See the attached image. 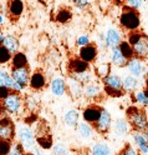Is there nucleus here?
<instances>
[{"instance_id": "14", "label": "nucleus", "mask_w": 148, "mask_h": 155, "mask_svg": "<svg viewBox=\"0 0 148 155\" xmlns=\"http://www.w3.org/2000/svg\"><path fill=\"white\" fill-rule=\"evenodd\" d=\"M127 66H128V70L131 71V74L137 78H140L143 75V71H144V65L142 63V60L137 59V58H132L127 61Z\"/></svg>"}, {"instance_id": "20", "label": "nucleus", "mask_w": 148, "mask_h": 155, "mask_svg": "<svg viewBox=\"0 0 148 155\" xmlns=\"http://www.w3.org/2000/svg\"><path fill=\"white\" fill-rule=\"evenodd\" d=\"M11 65L13 69H20V68L27 66V58L24 53H16L11 56Z\"/></svg>"}, {"instance_id": "6", "label": "nucleus", "mask_w": 148, "mask_h": 155, "mask_svg": "<svg viewBox=\"0 0 148 155\" xmlns=\"http://www.w3.org/2000/svg\"><path fill=\"white\" fill-rule=\"evenodd\" d=\"M112 125V119H111V114L108 113L106 109H102L101 111V115L100 118H98V120L93 124L95 129L100 133V134H106L108 130H110Z\"/></svg>"}, {"instance_id": "42", "label": "nucleus", "mask_w": 148, "mask_h": 155, "mask_svg": "<svg viewBox=\"0 0 148 155\" xmlns=\"http://www.w3.org/2000/svg\"><path fill=\"white\" fill-rule=\"evenodd\" d=\"M68 151L65 147H62V145H56V147L54 148V155H67Z\"/></svg>"}, {"instance_id": "47", "label": "nucleus", "mask_w": 148, "mask_h": 155, "mask_svg": "<svg viewBox=\"0 0 148 155\" xmlns=\"http://www.w3.org/2000/svg\"><path fill=\"white\" fill-rule=\"evenodd\" d=\"M3 113H4V108H3V104H2V101H0V116L3 115Z\"/></svg>"}, {"instance_id": "37", "label": "nucleus", "mask_w": 148, "mask_h": 155, "mask_svg": "<svg viewBox=\"0 0 148 155\" xmlns=\"http://www.w3.org/2000/svg\"><path fill=\"white\" fill-rule=\"evenodd\" d=\"M105 93L111 96V98H120V96L124 95L123 90H118V89H113V88H108V86H105Z\"/></svg>"}, {"instance_id": "23", "label": "nucleus", "mask_w": 148, "mask_h": 155, "mask_svg": "<svg viewBox=\"0 0 148 155\" xmlns=\"http://www.w3.org/2000/svg\"><path fill=\"white\" fill-rule=\"evenodd\" d=\"M68 89H70V93L71 95L74 96L75 99L80 98V96L82 95V89H83V85H81L78 81H76L75 79H72V78H70L68 79Z\"/></svg>"}, {"instance_id": "35", "label": "nucleus", "mask_w": 148, "mask_h": 155, "mask_svg": "<svg viewBox=\"0 0 148 155\" xmlns=\"http://www.w3.org/2000/svg\"><path fill=\"white\" fill-rule=\"evenodd\" d=\"M11 56L13 55L9 53L3 45L0 46V64H5L8 61H10L11 60Z\"/></svg>"}, {"instance_id": "8", "label": "nucleus", "mask_w": 148, "mask_h": 155, "mask_svg": "<svg viewBox=\"0 0 148 155\" xmlns=\"http://www.w3.org/2000/svg\"><path fill=\"white\" fill-rule=\"evenodd\" d=\"M67 69H68L70 75H75V74H80V73H83V71H88V69H90V64L81 60L80 58H72V59L68 61Z\"/></svg>"}, {"instance_id": "32", "label": "nucleus", "mask_w": 148, "mask_h": 155, "mask_svg": "<svg viewBox=\"0 0 148 155\" xmlns=\"http://www.w3.org/2000/svg\"><path fill=\"white\" fill-rule=\"evenodd\" d=\"M78 134H80V137L82 138H90L92 135V128L90 124L87 123H82L78 125Z\"/></svg>"}, {"instance_id": "11", "label": "nucleus", "mask_w": 148, "mask_h": 155, "mask_svg": "<svg viewBox=\"0 0 148 155\" xmlns=\"http://www.w3.org/2000/svg\"><path fill=\"white\" fill-rule=\"evenodd\" d=\"M97 56V46L95 44H87L81 48L80 50V59L86 63H92Z\"/></svg>"}, {"instance_id": "17", "label": "nucleus", "mask_w": 148, "mask_h": 155, "mask_svg": "<svg viewBox=\"0 0 148 155\" xmlns=\"http://www.w3.org/2000/svg\"><path fill=\"white\" fill-rule=\"evenodd\" d=\"M133 140L136 143V145L138 147V149L141 150L142 154H147L148 153V148H147V135L146 133H133Z\"/></svg>"}, {"instance_id": "36", "label": "nucleus", "mask_w": 148, "mask_h": 155, "mask_svg": "<svg viewBox=\"0 0 148 155\" xmlns=\"http://www.w3.org/2000/svg\"><path fill=\"white\" fill-rule=\"evenodd\" d=\"M11 141L5 140V139H0V155H8L9 150L11 148Z\"/></svg>"}, {"instance_id": "19", "label": "nucleus", "mask_w": 148, "mask_h": 155, "mask_svg": "<svg viewBox=\"0 0 148 155\" xmlns=\"http://www.w3.org/2000/svg\"><path fill=\"white\" fill-rule=\"evenodd\" d=\"M71 18H72V12H71V9L67 8V6L60 8L56 13V21L61 23V24L68 23L71 20Z\"/></svg>"}, {"instance_id": "1", "label": "nucleus", "mask_w": 148, "mask_h": 155, "mask_svg": "<svg viewBox=\"0 0 148 155\" xmlns=\"http://www.w3.org/2000/svg\"><path fill=\"white\" fill-rule=\"evenodd\" d=\"M127 123L130 127L137 133H146L147 131V115L144 110L137 108V106H130L127 110Z\"/></svg>"}, {"instance_id": "5", "label": "nucleus", "mask_w": 148, "mask_h": 155, "mask_svg": "<svg viewBox=\"0 0 148 155\" xmlns=\"http://www.w3.org/2000/svg\"><path fill=\"white\" fill-rule=\"evenodd\" d=\"M17 137L19 140H20V144L23 145L24 149L27 150H31L35 147V137H34V133L29 129L25 125H21L19 127V131H17Z\"/></svg>"}, {"instance_id": "16", "label": "nucleus", "mask_w": 148, "mask_h": 155, "mask_svg": "<svg viewBox=\"0 0 148 155\" xmlns=\"http://www.w3.org/2000/svg\"><path fill=\"white\" fill-rule=\"evenodd\" d=\"M3 46H4L5 49H6L9 53H10L11 55L19 53V40H17L15 36H13V35H6V36H4Z\"/></svg>"}, {"instance_id": "15", "label": "nucleus", "mask_w": 148, "mask_h": 155, "mask_svg": "<svg viewBox=\"0 0 148 155\" xmlns=\"http://www.w3.org/2000/svg\"><path fill=\"white\" fill-rule=\"evenodd\" d=\"M101 93H102L101 86L96 83H88V84L83 85L82 94L88 99H97L98 96L101 95Z\"/></svg>"}, {"instance_id": "31", "label": "nucleus", "mask_w": 148, "mask_h": 155, "mask_svg": "<svg viewBox=\"0 0 148 155\" xmlns=\"http://www.w3.org/2000/svg\"><path fill=\"white\" fill-rule=\"evenodd\" d=\"M143 36H146V34L142 33V31H138V30L131 31L130 34H128V41H127V43L130 44L131 46H133L134 44H137L138 41H140Z\"/></svg>"}, {"instance_id": "4", "label": "nucleus", "mask_w": 148, "mask_h": 155, "mask_svg": "<svg viewBox=\"0 0 148 155\" xmlns=\"http://www.w3.org/2000/svg\"><path fill=\"white\" fill-rule=\"evenodd\" d=\"M15 138V125L13 120L8 116L0 118V139L13 141Z\"/></svg>"}, {"instance_id": "30", "label": "nucleus", "mask_w": 148, "mask_h": 155, "mask_svg": "<svg viewBox=\"0 0 148 155\" xmlns=\"http://www.w3.org/2000/svg\"><path fill=\"white\" fill-rule=\"evenodd\" d=\"M65 123L68 127H76L78 123V113L76 110H70L65 114Z\"/></svg>"}, {"instance_id": "26", "label": "nucleus", "mask_w": 148, "mask_h": 155, "mask_svg": "<svg viewBox=\"0 0 148 155\" xmlns=\"http://www.w3.org/2000/svg\"><path fill=\"white\" fill-rule=\"evenodd\" d=\"M92 155H111V149L105 143H97L92 147Z\"/></svg>"}, {"instance_id": "22", "label": "nucleus", "mask_w": 148, "mask_h": 155, "mask_svg": "<svg viewBox=\"0 0 148 155\" xmlns=\"http://www.w3.org/2000/svg\"><path fill=\"white\" fill-rule=\"evenodd\" d=\"M105 86H108V88H113V89H118L122 90V80L120 76L117 75H108L103 79Z\"/></svg>"}, {"instance_id": "13", "label": "nucleus", "mask_w": 148, "mask_h": 155, "mask_svg": "<svg viewBox=\"0 0 148 155\" xmlns=\"http://www.w3.org/2000/svg\"><path fill=\"white\" fill-rule=\"evenodd\" d=\"M24 10V4L23 2H19V0H14V2H9L8 4V12H9V16L13 21L17 20L20 15L23 14Z\"/></svg>"}, {"instance_id": "28", "label": "nucleus", "mask_w": 148, "mask_h": 155, "mask_svg": "<svg viewBox=\"0 0 148 155\" xmlns=\"http://www.w3.org/2000/svg\"><path fill=\"white\" fill-rule=\"evenodd\" d=\"M130 130V124L127 123V120L123 119H118L115 123V131L118 135H124L127 134V131Z\"/></svg>"}, {"instance_id": "25", "label": "nucleus", "mask_w": 148, "mask_h": 155, "mask_svg": "<svg viewBox=\"0 0 148 155\" xmlns=\"http://www.w3.org/2000/svg\"><path fill=\"white\" fill-rule=\"evenodd\" d=\"M118 50H120V53L122 54V56L124 58V59L128 61L130 59H132V58H134V54H133V49L132 46L128 44L127 41H121L120 45L117 46Z\"/></svg>"}, {"instance_id": "29", "label": "nucleus", "mask_w": 148, "mask_h": 155, "mask_svg": "<svg viewBox=\"0 0 148 155\" xmlns=\"http://www.w3.org/2000/svg\"><path fill=\"white\" fill-rule=\"evenodd\" d=\"M70 78L75 79L76 81H78L81 85H86L88 83H91L92 80V75L90 71H83V73H80V74H75V75H70Z\"/></svg>"}, {"instance_id": "49", "label": "nucleus", "mask_w": 148, "mask_h": 155, "mask_svg": "<svg viewBox=\"0 0 148 155\" xmlns=\"http://www.w3.org/2000/svg\"><path fill=\"white\" fill-rule=\"evenodd\" d=\"M24 155H33V154H31V153H25Z\"/></svg>"}, {"instance_id": "27", "label": "nucleus", "mask_w": 148, "mask_h": 155, "mask_svg": "<svg viewBox=\"0 0 148 155\" xmlns=\"http://www.w3.org/2000/svg\"><path fill=\"white\" fill-rule=\"evenodd\" d=\"M111 60L117 66H126L127 65V60L122 56V54L120 53V50H118V48H115V49H112Z\"/></svg>"}, {"instance_id": "48", "label": "nucleus", "mask_w": 148, "mask_h": 155, "mask_svg": "<svg viewBox=\"0 0 148 155\" xmlns=\"http://www.w3.org/2000/svg\"><path fill=\"white\" fill-rule=\"evenodd\" d=\"M3 40H4V35H3L2 33H0V46L3 45Z\"/></svg>"}, {"instance_id": "12", "label": "nucleus", "mask_w": 148, "mask_h": 155, "mask_svg": "<svg viewBox=\"0 0 148 155\" xmlns=\"http://www.w3.org/2000/svg\"><path fill=\"white\" fill-rule=\"evenodd\" d=\"M134 58L140 60H144L147 55H148V41H147V36H143L137 44L132 46Z\"/></svg>"}, {"instance_id": "2", "label": "nucleus", "mask_w": 148, "mask_h": 155, "mask_svg": "<svg viewBox=\"0 0 148 155\" xmlns=\"http://www.w3.org/2000/svg\"><path fill=\"white\" fill-rule=\"evenodd\" d=\"M120 24L124 30L134 31L140 28L141 19H140V13L136 9H132L130 6L124 5L122 9V13L120 16Z\"/></svg>"}, {"instance_id": "46", "label": "nucleus", "mask_w": 148, "mask_h": 155, "mask_svg": "<svg viewBox=\"0 0 148 155\" xmlns=\"http://www.w3.org/2000/svg\"><path fill=\"white\" fill-rule=\"evenodd\" d=\"M77 43L80 44V45H82V46H85V45H87V44H90V41H88V38H87V36H81V38L77 40Z\"/></svg>"}, {"instance_id": "18", "label": "nucleus", "mask_w": 148, "mask_h": 155, "mask_svg": "<svg viewBox=\"0 0 148 155\" xmlns=\"http://www.w3.org/2000/svg\"><path fill=\"white\" fill-rule=\"evenodd\" d=\"M120 43H121V36L116 30L111 29V30L107 31V34H106V45L108 48L115 49V48H117L118 45H120Z\"/></svg>"}, {"instance_id": "39", "label": "nucleus", "mask_w": 148, "mask_h": 155, "mask_svg": "<svg viewBox=\"0 0 148 155\" xmlns=\"http://www.w3.org/2000/svg\"><path fill=\"white\" fill-rule=\"evenodd\" d=\"M118 155H140V153H138L131 144H126L124 148L120 151V154Z\"/></svg>"}, {"instance_id": "3", "label": "nucleus", "mask_w": 148, "mask_h": 155, "mask_svg": "<svg viewBox=\"0 0 148 155\" xmlns=\"http://www.w3.org/2000/svg\"><path fill=\"white\" fill-rule=\"evenodd\" d=\"M2 104H3L4 111H6L9 114H17L23 106V99L19 93L11 91L8 98H5L2 101Z\"/></svg>"}, {"instance_id": "41", "label": "nucleus", "mask_w": 148, "mask_h": 155, "mask_svg": "<svg viewBox=\"0 0 148 155\" xmlns=\"http://www.w3.org/2000/svg\"><path fill=\"white\" fill-rule=\"evenodd\" d=\"M26 106H27V109L29 110H36L37 109V106H39V101L35 99V98H33V96H29V98L26 99Z\"/></svg>"}, {"instance_id": "40", "label": "nucleus", "mask_w": 148, "mask_h": 155, "mask_svg": "<svg viewBox=\"0 0 148 155\" xmlns=\"http://www.w3.org/2000/svg\"><path fill=\"white\" fill-rule=\"evenodd\" d=\"M37 143L41 145L43 148H45V149H49V148H51V138H47V135H45V137H39L37 138Z\"/></svg>"}, {"instance_id": "45", "label": "nucleus", "mask_w": 148, "mask_h": 155, "mask_svg": "<svg viewBox=\"0 0 148 155\" xmlns=\"http://www.w3.org/2000/svg\"><path fill=\"white\" fill-rule=\"evenodd\" d=\"M88 3H90V2H86V0H78V2H75V5H76L77 8L82 9V8L88 6Z\"/></svg>"}, {"instance_id": "9", "label": "nucleus", "mask_w": 148, "mask_h": 155, "mask_svg": "<svg viewBox=\"0 0 148 155\" xmlns=\"http://www.w3.org/2000/svg\"><path fill=\"white\" fill-rule=\"evenodd\" d=\"M29 86L33 90H41L46 86V78L44 75V73H41L40 70H36L33 75H30V80H29Z\"/></svg>"}, {"instance_id": "44", "label": "nucleus", "mask_w": 148, "mask_h": 155, "mask_svg": "<svg viewBox=\"0 0 148 155\" xmlns=\"http://www.w3.org/2000/svg\"><path fill=\"white\" fill-rule=\"evenodd\" d=\"M141 5H142V2H136V0H130V2H127V6L136 9V10H137V8H140Z\"/></svg>"}, {"instance_id": "34", "label": "nucleus", "mask_w": 148, "mask_h": 155, "mask_svg": "<svg viewBox=\"0 0 148 155\" xmlns=\"http://www.w3.org/2000/svg\"><path fill=\"white\" fill-rule=\"evenodd\" d=\"M133 100L136 103H141L143 105L147 104V94L146 91H133Z\"/></svg>"}, {"instance_id": "43", "label": "nucleus", "mask_w": 148, "mask_h": 155, "mask_svg": "<svg viewBox=\"0 0 148 155\" xmlns=\"http://www.w3.org/2000/svg\"><path fill=\"white\" fill-rule=\"evenodd\" d=\"M10 93H11V90L6 88V86H0V100H4L5 98H8Z\"/></svg>"}, {"instance_id": "10", "label": "nucleus", "mask_w": 148, "mask_h": 155, "mask_svg": "<svg viewBox=\"0 0 148 155\" xmlns=\"http://www.w3.org/2000/svg\"><path fill=\"white\" fill-rule=\"evenodd\" d=\"M102 108L97 105H90L83 110V119L87 121V124H95L101 115Z\"/></svg>"}, {"instance_id": "38", "label": "nucleus", "mask_w": 148, "mask_h": 155, "mask_svg": "<svg viewBox=\"0 0 148 155\" xmlns=\"http://www.w3.org/2000/svg\"><path fill=\"white\" fill-rule=\"evenodd\" d=\"M97 74L100 75L102 79L110 75V64H101L97 66Z\"/></svg>"}, {"instance_id": "24", "label": "nucleus", "mask_w": 148, "mask_h": 155, "mask_svg": "<svg viewBox=\"0 0 148 155\" xmlns=\"http://www.w3.org/2000/svg\"><path fill=\"white\" fill-rule=\"evenodd\" d=\"M137 86H138V81L136 78L133 76H127L126 79L122 81V90L126 93H133L137 90Z\"/></svg>"}, {"instance_id": "7", "label": "nucleus", "mask_w": 148, "mask_h": 155, "mask_svg": "<svg viewBox=\"0 0 148 155\" xmlns=\"http://www.w3.org/2000/svg\"><path fill=\"white\" fill-rule=\"evenodd\" d=\"M11 78L17 85H20L21 88H25L29 84V80H30V70H29V66L20 68V69H13Z\"/></svg>"}, {"instance_id": "50", "label": "nucleus", "mask_w": 148, "mask_h": 155, "mask_svg": "<svg viewBox=\"0 0 148 155\" xmlns=\"http://www.w3.org/2000/svg\"><path fill=\"white\" fill-rule=\"evenodd\" d=\"M2 20H3V19H2V15H0V24H2Z\"/></svg>"}, {"instance_id": "33", "label": "nucleus", "mask_w": 148, "mask_h": 155, "mask_svg": "<svg viewBox=\"0 0 148 155\" xmlns=\"http://www.w3.org/2000/svg\"><path fill=\"white\" fill-rule=\"evenodd\" d=\"M24 154H25V149L23 148V145L20 143L11 144V148L8 153V155H24Z\"/></svg>"}, {"instance_id": "21", "label": "nucleus", "mask_w": 148, "mask_h": 155, "mask_svg": "<svg viewBox=\"0 0 148 155\" xmlns=\"http://www.w3.org/2000/svg\"><path fill=\"white\" fill-rule=\"evenodd\" d=\"M51 90L55 95L61 96L66 93V83L65 80L60 79V78H55L51 83Z\"/></svg>"}]
</instances>
